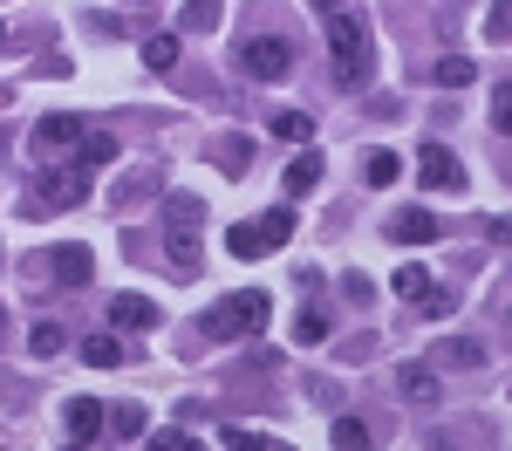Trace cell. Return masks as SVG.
I'll list each match as a JSON object with an SVG mask.
<instances>
[{
	"label": "cell",
	"mask_w": 512,
	"mask_h": 451,
	"mask_svg": "<svg viewBox=\"0 0 512 451\" xmlns=\"http://www.w3.org/2000/svg\"><path fill=\"white\" fill-rule=\"evenodd\" d=\"M321 21H328L335 82H342V89H369V76H376V41H369V21H362L355 7H335V14H321Z\"/></svg>",
	"instance_id": "6da1fadb"
},
{
	"label": "cell",
	"mask_w": 512,
	"mask_h": 451,
	"mask_svg": "<svg viewBox=\"0 0 512 451\" xmlns=\"http://www.w3.org/2000/svg\"><path fill=\"white\" fill-rule=\"evenodd\" d=\"M267 315H274V301H267L260 287H246V294H226V301L205 315V328H212V335H253Z\"/></svg>",
	"instance_id": "7a4b0ae2"
},
{
	"label": "cell",
	"mask_w": 512,
	"mask_h": 451,
	"mask_svg": "<svg viewBox=\"0 0 512 451\" xmlns=\"http://www.w3.org/2000/svg\"><path fill=\"white\" fill-rule=\"evenodd\" d=\"M239 69L253 82H280L287 69H294V48L280 35H253V41H239Z\"/></svg>",
	"instance_id": "3957f363"
},
{
	"label": "cell",
	"mask_w": 512,
	"mask_h": 451,
	"mask_svg": "<svg viewBox=\"0 0 512 451\" xmlns=\"http://www.w3.org/2000/svg\"><path fill=\"white\" fill-rule=\"evenodd\" d=\"M417 178H424V185H431V192H444V199H458V192H465V164L451 158V151H444V144H424V151H417Z\"/></svg>",
	"instance_id": "277c9868"
},
{
	"label": "cell",
	"mask_w": 512,
	"mask_h": 451,
	"mask_svg": "<svg viewBox=\"0 0 512 451\" xmlns=\"http://www.w3.org/2000/svg\"><path fill=\"white\" fill-rule=\"evenodd\" d=\"M35 192H41V205H82L89 199V171L82 164H48Z\"/></svg>",
	"instance_id": "5b68a950"
},
{
	"label": "cell",
	"mask_w": 512,
	"mask_h": 451,
	"mask_svg": "<svg viewBox=\"0 0 512 451\" xmlns=\"http://www.w3.org/2000/svg\"><path fill=\"white\" fill-rule=\"evenodd\" d=\"M76 137H82V117H41L28 144H35V158H48V151H69Z\"/></svg>",
	"instance_id": "8992f818"
},
{
	"label": "cell",
	"mask_w": 512,
	"mask_h": 451,
	"mask_svg": "<svg viewBox=\"0 0 512 451\" xmlns=\"http://www.w3.org/2000/svg\"><path fill=\"white\" fill-rule=\"evenodd\" d=\"M226 253H233V260H260V253H274L267 219H246V226H233V233H226Z\"/></svg>",
	"instance_id": "52a82bcc"
},
{
	"label": "cell",
	"mask_w": 512,
	"mask_h": 451,
	"mask_svg": "<svg viewBox=\"0 0 512 451\" xmlns=\"http://www.w3.org/2000/svg\"><path fill=\"white\" fill-rule=\"evenodd\" d=\"M103 424H110L103 404H96V397H76V404H69V445H96V438H103Z\"/></svg>",
	"instance_id": "ba28073f"
},
{
	"label": "cell",
	"mask_w": 512,
	"mask_h": 451,
	"mask_svg": "<svg viewBox=\"0 0 512 451\" xmlns=\"http://www.w3.org/2000/svg\"><path fill=\"white\" fill-rule=\"evenodd\" d=\"M158 185H164V171H158V164H137V171L123 178L117 192H110V205H117V212H130V205H137V199H151Z\"/></svg>",
	"instance_id": "9c48e42d"
},
{
	"label": "cell",
	"mask_w": 512,
	"mask_h": 451,
	"mask_svg": "<svg viewBox=\"0 0 512 451\" xmlns=\"http://www.w3.org/2000/svg\"><path fill=\"white\" fill-rule=\"evenodd\" d=\"M110 328H158V308L144 294H110Z\"/></svg>",
	"instance_id": "30bf717a"
},
{
	"label": "cell",
	"mask_w": 512,
	"mask_h": 451,
	"mask_svg": "<svg viewBox=\"0 0 512 451\" xmlns=\"http://www.w3.org/2000/svg\"><path fill=\"white\" fill-rule=\"evenodd\" d=\"M390 240H403V246H431V240H437V219L410 205V212H396V219H390Z\"/></svg>",
	"instance_id": "8fae6325"
},
{
	"label": "cell",
	"mask_w": 512,
	"mask_h": 451,
	"mask_svg": "<svg viewBox=\"0 0 512 451\" xmlns=\"http://www.w3.org/2000/svg\"><path fill=\"white\" fill-rule=\"evenodd\" d=\"M117 151H123V144L110 137V130H82V137H76V164H82V171H96V164H117Z\"/></svg>",
	"instance_id": "7c38bea8"
},
{
	"label": "cell",
	"mask_w": 512,
	"mask_h": 451,
	"mask_svg": "<svg viewBox=\"0 0 512 451\" xmlns=\"http://www.w3.org/2000/svg\"><path fill=\"white\" fill-rule=\"evenodd\" d=\"M164 253H171L178 281H192V274H198V226H192V219H178V233H171V246H164Z\"/></svg>",
	"instance_id": "4fadbf2b"
},
{
	"label": "cell",
	"mask_w": 512,
	"mask_h": 451,
	"mask_svg": "<svg viewBox=\"0 0 512 451\" xmlns=\"http://www.w3.org/2000/svg\"><path fill=\"white\" fill-rule=\"evenodd\" d=\"M219 21H226V7H219V0H185L178 35H219Z\"/></svg>",
	"instance_id": "5bb4252c"
},
{
	"label": "cell",
	"mask_w": 512,
	"mask_h": 451,
	"mask_svg": "<svg viewBox=\"0 0 512 451\" xmlns=\"http://www.w3.org/2000/svg\"><path fill=\"white\" fill-rule=\"evenodd\" d=\"M396 383H403L410 404H431V397H437V369L431 363H403V369H396Z\"/></svg>",
	"instance_id": "9a60e30c"
},
{
	"label": "cell",
	"mask_w": 512,
	"mask_h": 451,
	"mask_svg": "<svg viewBox=\"0 0 512 451\" xmlns=\"http://www.w3.org/2000/svg\"><path fill=\"white\" fill-rule=\"evenodd\" d=\"M89 267H96L89 246H55V281H62V287H82V281H89Z\"/></svg>",
	"instance_id": "2e32d148"
},
{
	"label": "cell",
	"mask_w": 512,
	"mask_h": 451,
	"mask_svg": "<svg viewBox=\"0 0 512 451\" xmlns=\"http://www.w3.org/2000/svg\"><path fill=\"white\" fill-rule=\"evenodd\" d=\"M390 287H396V294H403V301H424V294H431V267H417V260H403V267H396V274H390Z\"/></svg>",
	"instance_id": "e0dca14e"
},
{
	"label": "cell",
	"mask_w": 512,
	"mask_h": 451,
	"mask_svg": "<svg viewBox=\"0 0 512 451\" xmlns=\"http://www.w3.org/2000/svg\"><path fill=\"white\" fill-rule=\"evenodd\" d=\"M315 185H321V158H315V151H301V158L287 164V192H294V199H308Z\"/></svg>",
	"instance_id": "ac0fdd59"
},
{
	"label": "cell",
	"mask_w": 512,
	"mask_h": 451,
	"mask_svg": "<svg viewBox=\"0 0 512 451\" xmlns=\"http://www.w3.org/2000/svg\"><path fill=\"white\" fill-rule=\"evenodd\" d=\"M437 363H444V369H478V363H485V349H478L472 335H451V342L437 349Z\"/></svg>",
	"instance_id": "d6986e66"
},
{
	"label": "cell",
	"mask_w": 512,
	"mask_h": 451,
	"mask_svg": "<svg viewBox=\"0 0 512 451\" xmlns=\"http://www.w3.org/2000/svg\"><path fill=\"white\" fill-rule=\"evenodd\" d=\"M396 171H403V158L396 151H362V178L383 192V185H396Z\"/></svg>",
	"instance_id": "ffe728a7"
},
{
	"label": "cell",
	"mask_w": 512,
	"mask_h": 451,
	"mask_svg": "<svg viewBox=\"0 0 512 451\" xmlns=\"http://www.w3.org/2000/svg\"><path fill=\"white\" fill-rule=\"evenodd\" d=\"M82 363H89V369H117L123 363V342H117V335H89V342H82Z\"/></svg>",
	"instance_id": "44dd1931"
},
{
	"label": "cell",
	"mask_w": 512,
	"mask_h": 451,
	"mask_svg": "<svg viewBox=\"0 0 512 451\" xmlns=\"http://www.w3.org/2000/svg\"><path fill=\"white\" fill-rule=\"evenodd\" d=\"M28 349H35L41 363H48V356H62V349H69V328H55V322H35V328H28Z\"/></svg>",
	"instance_id": "7402d4cb"
},
{
	"label": "cell",
	"mask_w": 512,
	"mask_h": 451,
	"mask_svg": "<svg viewBox=\"0 0 512 451\" xmlns=\"http://www.w3.org/2000/svg\"><path fill=\"white\" fill-rule=\"evenodd\" d=\"M178 55H185V35H151L144 41V62H151V69H178Z\"/></svg>",
	"instance_id": "603a6c76"
},
{
	"label": "cell",
	"mask_w": 512,
	"mask_h": 451,
	"mask_svg": "<svg viewBox=\"0 0 512 451\" xmlns=\"http://www.w3.org/2000/svg\"><path fill=\"white\" fill-rule=\"evenodd\" d=\"M294 342H308V349H315V342H328V315H321L315 301H308V308L294 315Z\"/></svg>",
	"instance_id": "cb8c5ba5"
},
{
	"label": "cell",
	"mask_w": 512,
	"mask_h": 451,
	"mask_svg": "<svg viewBox=\"0 0 512 451\" xmlns=\"http://www.w3.org/2000/svg\"><path fill=\"white\" fill-rule=\"evenodd\" d=\"M328 438H335V445H342V451H362V445H376L362 417H335V431H328Z\"/></svg>",
	"instance_id": "d4e9b609"
},
{
	"label": "cell",
	"mask_w": 512,
	"mask_h": 451,
	"mask_svg": "<svg viewBox=\"0 0 512 451\" xmlns=\"http://www.w3.org/2000/svg\"><path fill=\"white\" fill-rule=\"evenodd\" d=\"M274 137H287V144H308V137H315V117H301V110H280V117H274Z\"/></svg>",
	"instance_id": "484cf974"
},
{
	"label": "cell",
	"mask_w": 512,
	"mask_h": 451,
	"mask_svg": "<svg viewBox=\"0 0 512 451\" xmlns=\"http://www.w3.org/2000/svg\"><path fill=\"white\" fill-rule=\"evenodd\" d=\"M472 76H478V62H465V55H451V62H437V82H444V89H465Z\"/></svg>",
	"instance_id": "4316f807"
},
{
	"label": "cell",
	"mask_w": 512,
	"mask_h": 451,
	"mask_svg": "<svg viewBox=\"0 0 512 451\" xmlns=\"http://www.w3.org/2000/svg\"><path fill=\"white\" fill-rule=\"evenodd\" d=\"M110 431H117V438H137V431H144V404H117L110 410Z\"/></svg>",
	"instance_id": "83f0119b"
},
{
	"label": "cell",
	"mask_w": 512,
	"mask_h": 451,
	"mask_svg": "<svg viewBox=\"0 0 512 451\" xmlns=\"http://www.w3.org/2000/svg\"><path fill=\"white\" fill-rule=\"evenodd\" d=\"M485 35L512 41V0H492V7H485Z\"/></svg>",
	"instance_id": "f1b7e54d"
},
{
	"label": "cell",
	"mask_w": 512,
	"mask_h": 451,
	"mask_svg": "<svg viewBox=\"0 0 512 451\" xmlns=\"http://www.w3.org/2000/svg\"><path fill=\"white\" fill-rule=\"evenodd\" d=\"M219 158H226V171H246L253 144H246V137H219Z\"/></svg>",
	"instance_id": "f546056e"
},
{
	"label": "cell",
	"mask_w": 512,
	"mask_h": 451,
	"mask_svg": "<svg viewBox=\"0 0 512 451\" xmlns=\"http://www.w3.org/2000/svg\"><path fill=\"white\" fill-rule=\"evenodd\" d=\"M492 130H512V82L492 89Z\"/></svg>",
	"instance_id": "4dcf8cb0"
},
{
	"label": "cell",
	"mask_w": 512,
	"mask_h": 451,
	"mask_svg": "<svg viewBox=\"0 0 512 451\" xmlns=\"http://www.w3.org/2000/svg\"><path fill=\"white\" fill-rule=\"evenodd\" d=\"M417 308H424V322H444V315H451V308H458V301H451V294H444V287H431V294H424V301H417Z\"/></svg>",
	"instance_id": "1f68e13d"
},
{
	"label": "cell",
	"mask_w": 512,
	"mask_h": 451,
	"mask_svg": "<svg viewBox=\"0 0 512 451\" xmlns=\"http://www.w3.org/2000/svg\"><path fill=\"white\" fill-rule=\"evenodd\" d=\"M219 445H233V451H267L274 438H260V431H219Z\"/></svg>",
	"instance_id": "d6a6232c"
},
{
	"label": "cell",
	"mask_w": 512,
	"mask_h": 451,
	"mask_svg": "<svg viewBox=\"0 0 512 451\" xmlns=\"http://www.w3.org/2000/svg\"><path fill=\"white\" fill-rule=\"evenodd\" d=\"M151 445H158V451H192L198 438H192V431H158V438H151Z\"/></svg>",
	"instance_id": "836d02e7"
},
{
	"label": "cell",
	"mask_w": 512,
	"mask_h": 451,
	"mask_svg": "<svg viewBox=\"0 0 512 451\" xmlns=\"http://www.w3.org/2000/svg\"><path fill=\"white\" fill-rule=\"evenodd\" d=\"M492 240H512V219H492Z\"/></svg>",
	"instance_id": "e575fe53"
},
{
	"label": "cell",
	"mask_w": 512,
	"mask_h": 451,
	"mask_svg": "<svg viewBox=\"0 0 512 451\" xmlns=\"http://www.w3.org/2000/svg\"><path fill=\"white\" fill-rule=\"evenodd\" d=\"M315 7H321V14H335V7H342V0H315Z\"/></svg>",
	"instance_id": "d590c367"
}]
</instances>
